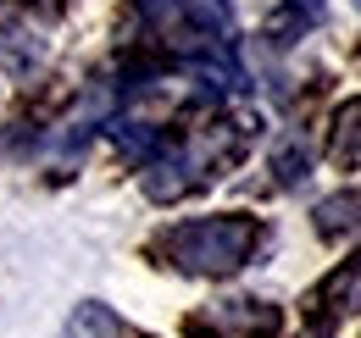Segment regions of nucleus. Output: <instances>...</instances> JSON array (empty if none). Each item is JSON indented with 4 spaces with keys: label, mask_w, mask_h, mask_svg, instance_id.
<instances>
[{
    "label": "nucleus",
    "mask_w": 361,
    "mask_h": 338,
    "mask_svg": "<svg viewBox=\"0 0 361 338\" xmlns=\"http://www.w3.org/2000/svg\"><path fill=\"white\" fill-rule=\"evenodd\" d=\"M262 244H267V227L256 216H195V222H173L167 233H156L150 255L183 277H228Z\"/></svg>",
    "instance_id": "obj_1"
},
{
    "label": "nucleus",
    "mask_w": 361,
    "mask_h": 338,
    "mask_svg": "<svg viewBox=\"0 0 361 338\" xmlns=\"http://www.w3.org/2000/svg\"><path fill=\"white\" fill-rule=\"evenodd\" d=\"M245 144H250V123L195 127V133L178 139L161 161H150V172H145V194H150V200H183V194L206 189L212 177H223L228 161L245 156Z\"/></svg>",
    "instance_id": "obj_2"
},
{
    "label": "nucleus",
    "mask_w": 361,
    "mask_h": 338,
    "mask_svg": "<svg viewBox=\"0 0 361 338\" xmlns=\"http://www.w3.org/2000/svg\"><path fill=\"white\" fill-rule=\"evenodd\" d=\"M139 17L167 44H183V50H212L228 28L223 0H139Z\"/></svg>",
    "instance_id": "obj_3"
},
{
    "label": "nucleus",
    "mask_w": 361,
    "mask_h": 338,
    "mask_svg": "<svg viewBox=\"0 0 361 338\" xmlns=\"http://www.w3.org/2000/svg\"><path fill=\"white\" fill-rule=\"evenodd\" d=\"M183 327H189V338H278L283 316L267 299H223V305L189 316Z\"/></svg>",
    "instance_id": "obj_4"
},
{
    "label": "nucleus",
    "mask_w": 361,
    "mask_h": 338,
    "mask_svg": "<svg viewBox=\"0 0 361 338\" xmlns=\"http://www.w3.org/2000/svg\"><path fill=\"white\" fill-rule=\"evenodd\" d=\"M39 56H45V39L28 28V17L11 0H0V67L28 73V67H39Z\"/></svg>",
    "instance_id": "obj_5"
},
{
    "label": "nucleus",
    "mask_w": 361,
    "mask_h": 338,
    "mask_svg": "<svg viewBox=\"0 0 361 338\" xmlns=\"http://www.w3.org/2000/svg\"><path fill=\"white\" fill-rule=\"evenodd\" d=\"M312 305H322L328 316H356V311H361V255H350V261L317 289Z\"/></svg>",
    "instance_id": "obj_6"
},
{
    "label": "nucleus",
    "mask_w": 361,
    "mask_h": 338,
    "mask_svg": "<svg viewBox=\"0 0 361 338\" xmlns=\"http://www.w3.org/2000/svg\"><path fill=\"white\" fill-rule=\"evenodd\" d=\"M312 216H317V233H322V239H345V233H356V227H361V189L328 194Z\"/></svg>",
    "instance_id": "obj_7"
},
{
    "label": "nucleus",
    "mask_w": 361,
    "mask_h": 338,
    "mask_svg": "<svg viewBox=\"0 0 361 338\" xmlns=\"http://www.w3.org/2000/svg\"><path fill=\"white\" fill-rule=\"evenodd\" d=\"M328 156H334L339 167H361V100H345V106L334 111Z\"/></svg>",
    "instance_id": "obj_8"
},
{
    "label": "nucleus",
    "mask_w": 361,
    "mask_h": 338,
    "mask_svg": "<svg viewBox=\"0 0 361 338\" xmlns=\"http://www.w3.org/2000/svg\"><path fill=\"white\" fill-rule=\"evenodd\" d=\"M61 338H128V327H123V316H117V311H106V305L84 299V305L67 316Z\"/></svg>",
    "instance_id": "obj_9"
},
{
    "label": "nucleus",
    "mask_w": 361,
    "mask_h": 338,
    "mask_svg": "<svg viewBox=\"0 0 361 338\" xmlns=\"http://www.w3.org/2000/svg\"><path fill=\"white\" fill-rule=\"evenodd\" d=\"M272 172H278V183H283V189H295V183L312 172V150H306V139H289V144H278Z\"/></svg>",
    "instance_id": "obj_10"
},
{
    "label": "nucleus",
    "mask_w": 361,
    "mask_h": 338,
    "mask_svg": "<svg viewBox=\"0 0 361 338\" xmlns=\"http://www.w3.org/2000/svg\"><path fill=\"white\" fill-rule=\"evenodd\" d=\"M39 6H50V11H61V6H67V0H39Z\"/></svg>",
    "instance_id": "obj_11"
}]
</instances>
